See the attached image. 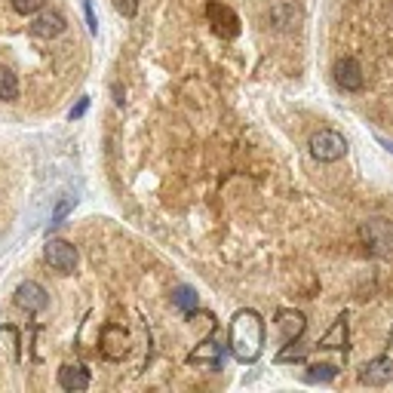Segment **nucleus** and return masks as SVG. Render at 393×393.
<instances>
[{
	"label": "nucleus",
	"instance_id": "obj_2",
	"mask_svg": "<svg viewBox=\"0 0 393 393\" xmlns=\"http://www.w3.org/2000/svg\"><path fill=\"white\" fill-rule=\"evenodd\" d=\"M359 240L366 252L375 258H393V221L387 219H369L359 224Z\"/></svg>",
	"mask_w": 393,
	"mask_h": 393
},
{
	"label": "nucleus",
	"instance_id": "obj_9",
	"mask_svg": "<svg viewBox=\"0 0 393 393\" xmlns=\"http://www.w3.org/2000/svg\"><path fill=\"white\" fill-rule=\"evenodd\" d=\"M277 326L283 329V344H295V341L304 335L307 329V320L301 311H289V307H283L277 311Z\"/></svg>",
	"mask_w": 393,
	"mask_h": 393
},
{
	"label": "nucleus",
	"instance_id": "obj_23",
	"mask_svg": "<svg viewBox=\"0 0 393 393\" xmlns=\"http://www.w3.org/2000/svg\"><path fill=\"white\" fill-rule=\"evenodd\" d=\"M390 341H393V332H390Z\"/></svg>",
	"mask_w": 393,
	"mask_h": 393
},
{
	"label": "nucleus",
	"instance_id": "obj_3",
	"mask_svg": "<svg viewBox=\"0 0 393 393\" xmlns=\"http://www.w3.org/2000/svg\"><path fill=\"white\" fill-rule=\"evenodd\" d=\"M307 148H311V157L316 163H335L347 154V138L335 129H320L311 136Z\"/></svg>",
	"mask_w": 393,
	"mask_h": 393
},
{
	"label": "nucleus",
	"instance_id": "obj_21",
	"mask_svg": "<svg viewBox=\"0 0 393 393\" xmlns=\"http://www.w3.org/2000/svg\"><path fill=\"white\" fill-rule=\"evenodd\" d=\"M114 102H117V105H123V102H127V98H123V89L117 86V83H114Z\"/></svg>",
	"mask_w": 393,
	"mask_h": 393
},
{
	"label": "nucleus",
	"instance_id": "obj_17",
	"mask_svg": "<svg viewBox=\"0 0 393 393\" xmlns=\"http://www.w3.org/2000/svg\"><path fill=\"white\" fill-rule=\"evenodd\" d=\"M114 10L123 15V19H136L138 13V0H114Z\"/></svg>",
	"mask_w": 393,
	"mask_h": 393
},
{
	"label": "nucleus",
	"instance_id": "obj_4",
	"mask_svg": "<svg viewBox=\"0 0 393 393\" xmlns=\"http://www.w3.org/2000/svg\"><path fill=\"white\" fill-rule=\"evenodd\" d=\"M206 19H209V25H212L215 34H221V37H228V40H233V37L240 34V15L233 13L231 6L219 4V0H212V4L206 6Z\"/></svg>",
	"mask_w": 393,
	"mask_h": 393
},
{
	"label": "nucleus",
	"instance_id": "obj_1",
	"mask_svg": "<svg viewBox=\"0 0 393 393\" xmlns=\"http://www.w3.org/2000/svg\"><path fill=\"white\" fill-rule=\"evenodd\" d=\"M228 344L240 363H255L264 350V320L255 311H237L231 320Z\"/></svg>",
	"mask_w": 393,
	"mask_h": 393
},
{
	"label": "nucleus",
	"instance_id": "obj_16",
	"mask_svg": "<svg viewBox=\"0 0 393 393\" xmlns=\"http://www.w3.org/2000/svg\"><path fill=\"white\" fill-rule=\"evenodd\" d=\"M74 203H77V197H65L62 203L53 209V219H49V224H62L65 219H68V212L74 209Z\"/></svg>",
	"mask_w": 393,
	"mask_h": 393
},
{
	"label": "nucleus",
	"instance_id": "obj_11",
	"mask_svg": "<svg viewBox=\"0 0 393 393\" xmlns=\"http://www.w3.org/2000/svg\"><path fill=\"white\" fill-rule=\"evenodd\" d=\"M58 384H62V390H86L89 387V372L83 369V366H62L58 369Z\"/></svg>",
	"mask_w": 393,
	"mask_h": 393
},
{
	"label": "nucleus",
	"instance_id": "obj_5",
	"mask_svg": "<svg viewBox=\"0 0 393 393\" xmlns=\"http://www.w3.org/2000/svg\"><path fill=\"white\" fill-rule=\"evenodd\" d=\"M332 77L344 93H359V89L366 86V77H363V65L356 62L354 56H344L335 62V68H332Z\"/></svg>",
	"mask_w": 393,
	"mask_h": 393
},
{
	"label": "nucleus",
	"instance_id": "obj_7",
	"mask_svg": "<svg viewBox=\"0 0 393 393\" xmlns=\"http://www.w3.org/2000/svg\"><path fill=\"white\" fill-rule=\"evenodd\" d=\"M359 381L369 387H384L393 381V359L390 356H375L359 369Z\"/></svg>",
	"mask_w": 393,
	"mask_h": 393
},
{
	"label": "nucleus",
	"instance_id": "obj_22",
	"mask_svg": "<svg viewBox=\"0 0 393 393\" xmlns=\"http://www.w3.org/2000/svg\"><path fill=\"white\" fill-rule=\"evenodd\" d=\"M378 141L384 145V150H390V154H393V141H387V138H378Z\"/></svg>",
	"mask_w": 393,
	"mask_h": 393
},
{
	"label": "nucleus",
	"instance_id": "obj_14",
	"mask_svg": "<svg viewBox=\"0 0 393 393\" xmlns=\"http://www.w3.org/2000/svg\"><path fill=\"white\" fill-rule=\"evenodd\" d=\"M15 96H19V80H15V74L0 68V98H4V102H13Z\"/></svg>",
	"mask_w": 393,
	"mask_h": 393
},
{
	"label": "nucleus",
	"instance_id": "obj_8",
	"mask_svg": "<svg viewBox=\"0 0 393 393\" xmlns=\"http://www.w3.org/2000/svg\"><path fill=\"white\" fill-rule=\"evenodd\" d=\"M46 289L40 286V283H31V280H25L19 289H15V304L22 307V311H28V314H40L46 307Z\"/></svg>",
	"mask_w": 393,
	"mask_h": 393
},
{
	"label": "nucleus",
	"instance_id": "obj_18",
	"mask_svg": "<svg viewBox=\"0 0 393 393\" xmlns=\"http://www.w3.org/2000/svg\"><path fill=\"white\" fill-rule=\"evenodd\" d=\"M44 4L46 0H13V10L22 13V15H31V13H37Z\"/></svg>",
	"mask_w": 393,
	"mask_h": 393
},
{
	"label": "nucleus",
	"instance_id": "obj_10",
	"mask_svg": "<svg viewBox=\"0 0 393 393\" xmlns=\"http://www.w3.org/2000/svg\"><path fill=\"white\" fill-rule=\"evenodd\" d=\"M65 15H58V13H40L34 22H31V34L34 37H58V34H65Z\"/></svg>",
	"mask_w": 393,
	"mask_h": 393
},
{
	"label": "nucleus",
	"instance_id": "obj_6",
	"mask_svg": "<svg viewBox=\"0 0 393 393\" xmlns=\"http://www.w3.org/2000/svg\"><path fill=\"white\" fill-rule=\"evenodd\" d=\"M44 255H46L49 267H56L58 273H74V267H77V249L71 243H65V240H49Z\"/></svg>",
	"mask_w": 393,
	"mask_h": 393
},
{
	"label": "nucleus",
	"instance_id": "obj_12",
	"mask_svg": "<svg viewBox=\"0 0 393 393\" xmlns=\"http://www.w3.org/2000/svg\"><path fill=\"white\" fill-rule=\"evenodd\" d=\"M320 347H338V350H347V316H338L335 326H332L326 335L316 341Z\"/></svg>",
	"mask_w": 393,
	"mask_h": 393
},
{
	"label": "nucleus",
	"instance_id": "obj_13",
	"mask_svg": "<svg viewBox=\"0 0 393 393\" xmlns=\"http://www.w3.org/2000/svg\"><path fill=\"white\" fill-rule=\"evenodd\" d=\"M172 304L179 307V311H185V314H194L200 307V298H197V292L191 286H179L172 292Z\"/></svg>",
	"mask_w": 393,
	"mask_h": 393
},
{
	"label": "nucleus",
	"instance_id": "obj_15",
	"mask_svg": "<svg viewBox=\"0 0 393 393\" xmlns=\"http://www.w3.org/2000/svg\"><path fill=\"white\" fill-rule=\"evenodd\" d=\"M338 375L335 366H329V363H314V366H307V381H332Z\"/></svg>",
	"mask_w": 393,
	"mask_h": 393
},
{
	"label": "nucleus",
	"instance_id": "obj_19",
	"mask_svg": "<svg viewBox=\"0 0 393 393\" xmlns=\"http://www.w3.org/2000/svg\"><path fill=\"white\" fill-rule=\"evenodd\" d=\"M83 4V13H86V25H89V34H98V19L93 13V0H80Z\"/></svg>",
	"mask_w": 393,
	"mask_h": 393
},
{
	"label": "nucleus",
	"instance_id": "obj_20",
	"mask_svg": "<svg viewBox=\"0 0 393 393\" xmlns=\"http://www.w3.org/2000/svg\"><path fill=\"white\" fill-rule=\"evenodd\" d=\"M86 108H89V98H80V102L71 108V114H68V117H71V120H80V117L86 114Z\"/></svg>",
	"mask_w": 393,
	"mask_h": 393
}]
</instances>
